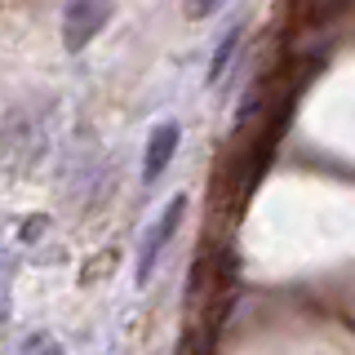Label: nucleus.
<instances>
[{"label": "nucleus", "instance_id": "nucleus-1", "mask_svg": "<svg viewBox=\"0 0 355 355\" xmlns=\"http://www.w3.org/2000/svg\"><path fill=\"white\" fill-rule=\"evenodd\" d=\"M187 200L182 191L178 196H169V205L155 214V222L147 231H142V240H138V253H133V280L138 284H147L151 275H155V266H160V258H164V249L173 244V236H178V227H182V218H187Z\"/></svg>", "mask_w": 355, "mask_h": 355}, {"label": "nucleus", "instance_id": "nucleus-2", "mask_svg": "<svg viewBox=\"0 0 355 355\" xmlns=\"http://www.w3.org/2000/svg\"><path fill=\"white\" fill-rule=\"evenodd\" d=\"M107 18H111L107 0H67V9H62V44H67V53H80L85 44L107 27Z\"/></svg>", "mask_w": 355, "mask_h": 355}, {"label": "nucleus", "instance_id": "nucleus-3", "mask_svg": "<svg viewBox=\"0 0 355 355\" xmlns=\"http://www.w3.org/2000/svg\"><path fill=\"white\" fill-rule=\"evenodd\" d=\"M178 142H182V125L178 120H160L147 133V147H142V182L147 187H155L164 178V169H169L173 155H178Z\"/></svg>", "mask_w": 355, "mask_h": 355}, {"label": "nucleus", "instance_id": "nucleus-4", "mask_svg": "<svg viewBox=\"0 0 355 355\" xmlns=\"http://www.w3.org/2000/svg\"><path fill=\"white\" fill-rule=\"evenodd\" d=\"M240 36H244V27L240 22H231L227 27V36L218 40V49H214V58H209V71H205V85H218L222 76H227V67L231 58H236V49H240Z\"/></svg>", "mask_w": 355, "mask_h": 355}, {"label": "nucleus", "instance_id": "nucleus-5", "mask_svg": "<svg viewBox=\"0 0 355 355\" xmlns=\"http://www.w3.org/2000/svg\"><path fill=\"white\" fill-rule=\"evenodd\" d=\"M31 342H36V355H62V347L53 338H31Z\"/></svg>", "mask_w": 355, "mask_h": 355}, {"label": "nucleus", "instance_id": "nucleus-6", "mask_svg": "<svg viewBox=\"0 0 355 355\" xmlns=\"http://www.w3.org/2000/svg\"><path fill=\"white\" fill-rule=\"evenodd\" d=\"M218 5H222V0H191V9H196V14H214Z\"/></svg>", "mask_w": 355, "mask_h": 355}, {"label": "nucleus", "instance_id": "nucleus-7", "mask_svg": "<svg viewBox=\"0 0 355 355\" xmlns=\"http://www.w3.org/2000/svg\"><path fill=\"white\" fill-rule=\"evenodd\" d=\"M5 306H9V275L0 271V315H5Z\"/></svg>", "mask_w": 355, "mask_h": 355}]
</instances>
